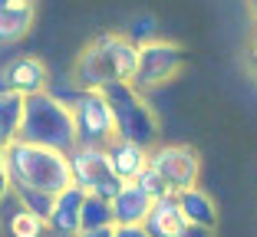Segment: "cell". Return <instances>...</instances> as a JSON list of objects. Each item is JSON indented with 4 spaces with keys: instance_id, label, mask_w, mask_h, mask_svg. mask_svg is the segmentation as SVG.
<instances>
[{
    "instance_id": "cell-1",
    "label": "cell",
    "mask_w": 257,
    "mask_h": 237,
    "mask_svg": "<svg viewBox=\"0 0 257 237\" xmlns=\"http://www.w3.org/2000/svg\"><path fill=\"white\" fill-rule=\"evenodd\" d=\"M139 69V43L125 33H99L79 50L69 83L76 89H106L112 83H132Z\"/></svg>"
},
{
    "instance_id": "cell-2",
    "label": "cell",
    "mask_w": 257,
    "mask_h": 237,
    "mask_svg": "<svg viewBox=\"0 0 257 237\" xmlns=\"http://www.w3.org/2000/svg\"><path fill=\"white\" fill-rule=\"evenodd\" d=\"M7 168L14 188H37V191L60 194L63 188L73 184L66 155L56 148L23 142V138H14L7 145Z\"/></svg>"
},
{
    "instance_id": "cell-3",
    "label": "cell",
    "mask_w": 257,
    "mask_h": 237,
    "mask_svg": "<svg viewBox=\"0 0 257 237\" xmlns=\"http://www.w3.org/2000/svg\"><path fill=\"white\" fill-rule=\"evenodd\" d=\"M20 138L33 145H46L56 152L69 155L76 148V122H73V106L63 102L53 92H37L27 96L23 102V125Z\"/></svg>"
},
{
    "instance_id": "cell-4",
    "label": "cell",
    "mask_w": 257,
    "mask_h": 237,
    "mask_svg": "<svg viewBox=\"0 0 257 237\" xmlns=\"http://www.w3.org/2000/svg\"><path fill=\"white\" fill-rule=\"evenodd\" d=\"M106 99L112 106V119H115V135L132 138L145 148L159 145V115L149 106L145 92H139L132 83H112L106 86Z\"/></svg>"
},
{
    "instance_id": "cell-5",
    "label": "cell",
    "mask_w": 257,
    "mask_h": 237,
    "mask_svg": "<svg viewBox=\"0 0 257 237\" xmlns=\"http://www.w3.org/2000/svg\"><path fill=\"white\" fill-rule=\"evenodd\" d=\"M73 106V122H76V145H99L106 148L115 138V119L102 89H79Z\"/></svg>"
},
{
    "instance_id": "cell-6",
    "label": "cell",
    "mask_w": 257,
    "mask_h": 237,
    "mask_svg": "<svg viewBox=\"0 0 257 237\" xmlns=\"http://www.w3.org/2000/svg\"><path fill=\"white\" fill-rule=\"evenodd\" d=\"M66 158H69L73 184H76V188H83L86 194H99V198L112 201L115 194L122 191V184H125V181L109 168L106 148H99V145H76Z\"/></svg>"
},
{
    "instance_id": "cell-7",
    "label": "cell",
    "mask_w": 257,
    "mask_h": 237,
    "mask_svg": "<svg viewBox=\"0 0 257 237\" xmlns=\"http://www.w3.org/2000/svg\"><path fill=\"white\" fill-rule=\"evenodd\" d=\"M185 69V50L172 40H149V43L139 46V69L132 76V86L139 92H152L159 86L172 83L178 73Z\"/></svg>"
},
{
    "instance_id": "cell-8",
    "label": "cell",
    "mask_w": 257,
    "mask_h": 237,
    "mask_svg": "<svg viewBox=\"0 0 257 237\" xmlns=\"http://www.w3.org/2000/svg\"><path fill=\"white\" fill-rule=\"evenodd\" d=\"M149 165L165 178L172 194L195 188L201 178V155L185 142H159L155 148H149Z\"/></svg>"
},
{
    "instance_id": "cell-9",
    "label": "cell",
    "mask_w": 257,
    "mask_h": 237,
    "mask_svg": "<svg viewBox=\"0 0 257 237\" xmlns=\"http://www.w3.org/2000/svg\"><path fill=\"white\" fill-rule=\"evenodd\" d=\"M4 73V83L7 89L20 92V96H37V92H46L53 76H50V66H46L40 56H14L7 66L0 69Z\"/></svg>"
},
{
    "instance_id": "cell-10",
    "label": "cell",
    "mask_w": 257,
    "mask_h": 237,
    "mask_svg": "<svg viewBox=\"0 0 257 237\" xmlns=\"http://www.w3.org/2000/svg\"><path fill=\"white\" fill-rule=\"evenodd\" d=\"M83 201H86V191H83V188H76V184L63 188V191L53 198V211H50V217H46L50 234H56V237H76V234H79Z\"/></svg>"
},
{
    "instance_id": "cell-11",
    "label": "cell",
    "mask_w": 257,
    "mask_h": 237,
    "mask_svg": "<svg viewBox=\"0 0 257 237\" xmlns=\"http://www.w3.org/2000/svg\"><path fill=\"white\" fill-rule=\"evenodd\" d=\"M106 158H109V168H112L122 181H136V178L149 168V148L132 142V138H122V135H115L106 145Z\"/></svg>"
},
{
    "instance_id": "cell-12",
    "label": "cell",
    "mask_w": 257,
    "mask_h": 237,
    "mask_svg": "<svg viewBox=\"0 0 257 237\" xmlns=\"http://www.w3.org/2000/svg\"><path fill=\"white\" fill-rule=\"evenodd\" d=\"M33 20H37V7H33V4L0 0V50L20 43V40L30 33Z\"/></svg>"
},
{
    "instance_id": "cell-13",
    "label": "cell",
    "mask_w": 257,
    "mask_h": 237,
    "mask_svg": "<svg viewBox=\"0 0 257 237\" xmlns=\"http://www.w3.org/2000/svg\"><path fill=\"white\" fill-rule=\"evenodd\" d=\"M152 201L155 198H152L139 181H125L122 191L109 201V204H112V221L115 224H142L152 211Z\"/></svg>"
},
{
    "instance_id": "cell-14",
    "label": "cell",
    "mask_w": 257,
    "mask_h": 237,
    "mask_svg": "<svg viewBox=\"0 0 257 237\" xmlns=\"http://www.w3.org/2000/svg\"><path fill=\"white\" fill-rule=\"evenodd\" d=\"M185 214L178 207V198L175 194H165V198H155L152 201V211L149 217L142 221V227L149 230V237H178L185 230Z\"/></svg>"
},
{
    "instance_id": "cell-15",
    "label": "cell",
    "mask_w": 257,
    "mask_h": 237,
    "mask_svg": "<svg viewBox=\"0 0 257 237\" xmlns=\"http://www.w3.org/2000/svg\"><path fill=\"white\" fill-rule=\"evenodd\" d=\"M178 198V207H182V214L188 224H201V227H211L218 224V204H214V198L204 188H185V191L175 194Z\"/></svg>"
},
{
    "instance_id": "cell-16",
    "label": "cell",
    "mask_w": 257,
    "mask_h": 237,
    "mask_svg": "<svg viewBox=\"0 0 257 237\" xmlns=\"http://www.w3.org/2000/svg\"><path fill=\"white\" fill-rule=\"evenodd\" d=\"M23 102H27V96L7 89V86L0 89V145H10L14 138H20Z\"/></svg>"
},
{
    "instance_id": "cell-17",
    "label": "cell",
    "mask_w": 257,
    "mask_h": 237,
    "mask_svg": "<svg viewBox=\"0 0 257 237\" xmlns=\"http://www.w3.org/2000/svg\"><path fill=\"white\" fill-rule=\"evenodd\" d=\"M7 230L10 237H46L50 234V224H46V217L33 214V211H27V207H20L14 217L7 221Z\"/></svg>"
},
{
    "instance_id": "cell-18",
    "label": "cell",
    "mask_w": 257,
    "mask_h": 237,
    "mask_svg": "<svg viewBox=\"0 0 257 237\" xmlns=\"http://www.w3.org/2000/svg\"><path fill=\"white\" fill-rule=\"evenodd\" d=\"M112 221V204L99 194H86L83 201V217H79V230H89V227H109Z\"/></svg>"
},
{
    "instance_id": "cell-19",
    "label": "cell",
    "mask_w": 257,
    "mask_h": 237,
    "mask_svg": "<svg viewBox=\"0 0 257 237\" xmlns=\"http://www.w3.org/2000/svg\"><path fill=\"white\" fill-rule=\"evenodd\" d=\"M14 191H17V198H20V204L27 207V211H33V214H40V217H50L56 194L37 191V188H14Z\"/></svg>"
},
{
    "instance_id": "cell-20",
    "label": "cell",
    "mask_w": 257,
    "mask_h": 237,
    "mask_svg": "<svg viewBox=\"0 0 257 237\" xmlns=\"http://www.w3.org/2000/svg\"><path fill=\"white\" fill-rule=\"evenodd\" d=\"M125 37L132 40V43L142 46V43H149V40L159 37V23H155V17H152V14H139V17H132V20H128Z\"/></svg>"
},
{
    "instance_id": "cell-21",
    "label": "cell",
    "mask_w": 257,
    "mask_h": 237,
    "mask_svg": "<svg viewBox=\"0 0 257 237\" xmlns=\"http://www.w3.org/2000/svg\"><path fill=\"white\" fill-rule=\"evenodd\" d=\"M136 181L142 184V188H145V191L152 194V198H165V194H172V191H168V184H165V178H162L159 171L152 168V165H149V168H145L142 175L136 178Z\"/></svg>"
},
{
    "instance_id": "cell-22",
    "label": "cell",
    "mask_w": 257,
    "mask_h": 237,
    "mask_svg": "<svg viewBox=\"0 0 257 237\" xmlns=\"http://www.w3.org/2000/svg\"><path fill=\"white\" fill-rule=\"evenodd\" d=\"M14 188V181H10V168H7V145H0V198Z\"/></svg>"
},
{
    "instance_id": "cell-23",
    "label": "cell",
    "mask_w": 257,
    "mask_h": 237,
    "mask_svg": "<svg viewBox=\"0 0 257 237\" xmlns=\"http://www.w3.org/2000/svg\"><path fill=\"white\" fill-rule=\"evenodd\" d=\"M112 237H149V230H145L142 224H115Z\"/></svg>"
},
{
    "instance_id": "cell-24",
    "label": "cell",
    "mask_w": 257,
    "mask_h": 237,
    "mask_svg": "<svg viewBox=\"0 0 257 237\" xmlns=\"http://www.w3.org/2000/svg\"><path fill=\"white\" fill-rule=\"evenodd\" d=\"M214 230L211 227H201V224H185V230L178 237H211Z\"/></svg>"
},
{
    "instance_id": "cell-25",
    "label": "cell",
    "mask_w": 257,
    "mask_h": 237,
    "mask_svg": "<svg viewBox=\"0 0 257 237\" xmlns=\"http://www.w3.org/2000/svg\"><path fill=\"white\" fill-rule=\"evenodd\" d=\"M115 234V224H109V227H89V230H79L76 237H112Z\"/></svg>"
},
{
    "instance_id": "cell-26",
    "label": "cell",
    "mask_w": 257,
    "mask_h": 237,
    "mask_svg": "<svg viewBox=\"0 0 257 237\" xmlns=\"http://www.w3.org/2000/svg\"><path fill=\"white\" fill-rule=\"evenodd\" d=\"M250 53H254V63H257V33H254V43H250Z\"/></svg>"
},
{
    "instance_id": "cell-27",
    "label": "cell",
    "mask_w": 257,
    "mask_h": 237,
    "mask_svg": "<svg viewBox=\"0 0 257 237\" xmlns=\"http://www.w3.org/2000/svg\"><path fill=\"white\" fill-rule=\"evenodd\" d=\"M250 10H254V17H257V0H250Z\"/></svg>"
},
{
    "instance_id": "cell-28",
    "label": "cell",
    "mask_w": 257,
    "mask_h": 237,
    "mask_svg": "<svg viewBox=\"0 0 257 237\" xmlns=\"http://www.w3.org/2000/svg\"><path fill=\"white\" fill-rule=\"evenodd\" d=\"M23 4H33V7H37V0H23Z\"/></svg>"
}]
</instances>
